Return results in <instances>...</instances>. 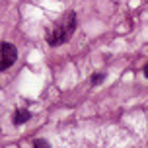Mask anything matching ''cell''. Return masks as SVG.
I'll use <instances>...</instances> for the list:
<instances>
[{
	"label": "cell",
	"mask_w": 148,
	"mask_h": 148,
	"mask_svg": "<svg viewBox=\"0 0 148 148\" xmlns=\"http://www.w3.org/2000/svg\"><path fill=\"white\" fill-rule=\"evenodd\" d=\"M33 146H37V148H39V146H49V142H47V140H41V138H37V140H33Z\"/></svg>",
	"instance_id": "cell-5"
},
{
	"label": "cell",
	"mask_w": 148,
	"mask_h": 148,
	"mask_svg": "<svg viewBox=\"0 0 148 148\" xmlns=\"http://www.w3.org/2000/svg\"><path fill=\"white\" fill-rule=\"evenodd\" d=\"M144 76H146V78H148V64H146V66H144Z\"/></svg>",
	"instance_id": "cell-6"
},
{
	"label": "cell",
	"mask_w": 148,
	"mask_h": 148,
	"mask_svg": "<svg viewBox=\"0 0 148 148\" xmlns=\"http://www.w3.org/2000/svg\"><path fill=\"white\" fill-rule=\"evenodd\" d=\"M103 80H105V72H97V74H94V78H92V84H94V86H97V84H101Z\"/></svg>",
	"instance_id": "cell-4"
},
{
	"label": "cell",
	"mask_w": 148,
	"mask_h": 148,
	"mask_svg": "<svg viewBox=\"0 0 148 148\" xmlns=\"http://www.w3.org/2000/svg\"><path fill=\"white\" fill-rule=\"evenodd\" d=\"M76 31V14L74 12H66L57 23H53L49 31H47V43L51 47H59L64 45L74 35Z\"/></svg>",
	"instance_id": "cell-1"
},
{
	"label": "cell",
	"mask_w": 148,
	"mask_h": 148,
	"mask_svg": "<svg viewBox=\"0 0 148 148\" xmlns=\"http://www.w3.org/2000/svg\"><path fill=\"white\" fill-rule=\"evenodd\" d=\"M31 117V113L27 109H18L14 113V125H23V123H27Z\"/></svg>",
	"instance_id": "cell-3"
},
{
	"label": "cell",
	"mask_w": 148,
	"mask_h": 148,
	"mask_svg": "<svg viewBox=\"0 0 148 148\" xmlns=\"http://www.w3.org/2000/svg\"><path fill=\"white\" fill-rule=\"evenodd\" d=\"M18 60V49L12 43H0V72L8 68Z\"/></svg>",
	"instance_id": "cell-2"
}]
</instances>
